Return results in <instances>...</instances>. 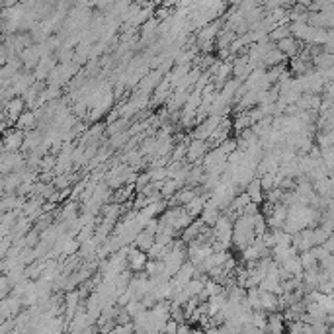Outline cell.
Masks as SVG:
<instances>
[{"instance_id": "277c9868", "label": "cell", "mask_w": 334, "mask_h": 334, "mask_svg": "<svg viewBox=\"0 0 334 334\" xmlns=\"http://www.w3.org/2000/svg\"><path fill=\"white\" fill-rule=\"evenodd\" d=\"M24 139H26V133L24 129H10L4 133V147L6 151H16L24 145Z\"/></svg>"}, {"instance_id": "8992f818", "label": "cell", "mask_w": 334, "mask_h": 334, "mask_svg": "<svg viewBox=\"0 0 334 334\" xmlns=\"http://www.w3.org/2000/svg\"><path fill=\"white\" fill-rule=\"evenodd\" d=\"M247 192L250 194V200L252 202H256V204H262L264 200H266V192H264V188H262V182L260 178H252L250 180V184L247 186Z\"/></svg>"}, {"instance_id": "6da1fadb", "label": "cell", "mask_w": 334, "mask_h": 334, "mask_svg": "<svg viewBox=\"0 0 334 334\" xmlns=\"http://www.w3.org/2000/svg\"><path fill=\"white\" fill-rule=\"evenodd\" d=\"M207 149H209V141L204 139H192L188 143V157L186 159L189 162H198V160H204V157L207 155Z\"/></svg>"}, {"instance_id": "8fae6325", "label": "cell", "mask_w": 334, "mask_h": 334, "mask_svg": "<svg viewBox=\"0 0 334 334\" xmlns=\"http://www.w3.org/2000/svg\"><path fill=\"white\" fill-rule=\"evenodd\" d=\"M153 18V6H147V8H141V12L135 16L133 20H131V26H135V28H139V26H143L145 22H149Z\"/></svg>"}, {"instance_id": "5b68a950", "label": "cell", "mask_w": 334, "mask_h": 334, "mask_svg": "<svg viewBox=\"0 0 334 334\" xmlns=\"http://www.w3.org/2000/svg\"><path fill=\"white\" fill-rule=\"evenodd\" d=\"M277 47L288 55V57H295V55H299L301 53V45H299V39L297 37H293V35H290V37H285V39H281V41H277Z\"/></svg>"}, {"instance_id": "e0dca14e", "label": "cell", "mask_w": 334, "mask_h": 334, "mask_svg": "<svg viewBox=\"0 0 334 334\" xmlns=\"http://www.w3.org/2000/svg\"><path fill=\"white\" fill-rule=\"evenodd\" d=\"M55 164H57V160L53 159V157H43V159H41V162H39L41 170H51Z\"/></svg>"}, {"instance_id": "9c48e42d", "label": "cell", "mask_w": 334, "mask_h": 334, "mask_svg": "<svg viewBox=\"0 0 334 334\" xmlns=\"http://www.w3.org/2000/svg\"><path fill=\"white\" fill-rule=\"evenodd\" d=\"M283 315H279V311H274V313H270V319H268V328L266 330H270V332H281V330H285V326H283Z\"/></svg>"}, {"instance_id": "30bf717a", "label": "cell", "mask_w": 334, "mask_h": 334, "mask_svg": "<svg viewBox=\"0 0 334 334\" xmlns=\"http://www.w3.org/2000/svg\"><path fill=\"white\" fill-rule=\"evenodd\" d=\"M35 125V116L31 114V112H24L22 116L18 117V121H16V127L18 129H31Z\"/></svg>"}, {"instance_id": "ffe728a7", "label": "cell", "mask_w": 334, "mask_h": 334, "mask_svg": "<svg viewBox=\"0 0 334 334\" xmlns=\"http://www.w3.org/2000/svg\"><path fill=\"white\" fill-rule=\"evenodd\" d=\"M189 330V326H186V324H180L178 326V332H188Z\"/></svg>"}, {"instance_id": "ac0fdd59", "label": "cell", "mask_w": 334, "mask_h": 334, "mask_svg": "<svg viewBox=\"0 0 334 334\" xmlns=\"http://www.w3.org/2000/svg\"><path fill=\"white\" fill-rule=\"evenodd\" d=\"M166 332H178V320L176 319H168L166 320V326H164Z\"/></svg>"}, {"instance_id": "2e32d148", "label": "cell", "mask_w": 334, "mask_h": 334, "mask_svg": "<svg viewBox=\"0 0 334 334\" xmlns=\"http://www.w3.org/2000/svg\"><path fill=\"white\" fill-rule=\"evenodd\" d=\"M53 186H55L57 189L69 188V176H67V174H59L57 178H53Z\"/></svg>"}, {"instance_id": "ba28073f", "label": "cell", "mask_w": 334, "mask_h": 334, "mask_svg": "<svg viewBox=\"0 0 334 334\" xmlns=\"http://www.w3.org/2000/svg\"><path fill=\"white\" fill-rule=\"evenodd\" d=\"M155 241H157V234H153V232L143 229V231L137 234V238L133 241V245L137 248H141V250H145V252H149V248L155 245Z\"/></svg>"}, {"instance_id": "7c38bea8", "label": "cell", "mask_w": 334, "mask_h": 334, "mask_svg": "<svg viewBox=\"0 0 334 334\" xmlns=\"http://www.w3.org/2000/svg\"><path fill=\"white\" fill-rule=\"evenodd\" d=\"M127 127V121H125V117H119V119H116V121H112V123H108V135L110 137H114V135H117V133H121V131Z\"/></svg>"}, {"instance_id": "d6986e66", "label": "cell", "mask_w": 334, "mask_h": 334, "mask_svg": "<svg viewBox=\"0 0 334 334\" xmlns=\"http://www.w3.org/2000/svg\"><path fill=\"white\" fill-rule=\"evenodd\" d=\"M61 55H59V59H61V63H69L71 59H73V51H59Z\"/></svg>"}, {"instance_id": "52a82bcc", "label": "cell", "mask_w": 334, "mask_h": 334, "mask_svg": "<svg viewBox=\"0 0 334 334\" xmlns=\"http://www.w3.org/2000/svg\"><path fill=\"white\" fill-rule=\"evenodd\" d=\"M290 67H291V74H297V76H303V74H307L311 71V63L307 59L301 57V55L291 57Z\"/></svg>"}, {"instance_id": "5bb4252c", "label": "cell", "mask_w": 334, "mask_h": 334, "mask_svg": "<svg viewBox=\"0 0 334 334\" xmlns=\"http://www.w3.org/2000/svg\"><path fill=\"white\" fill-rule=\"evenodd\" d=\"M151 182H153V180H151V172H143V174H139V178H137L135 188H137V192H143Z\"/></svg>"}, {"instance_id": "3957f363", "label": "cell", "mask_w": 334, "mask_h": 334, "mask_svg": "<svg viewBox=\"0 0 334 334\" xmlns=\"http://www.w3.org/2000/svg\"><path fill=\"white\" fill-rule=\"evenodd\" d=\"M24 110H26V102H24V98H20V96H14L12 100H8L6 102V110H4V116L10 117V121H18V117L24 114Z\"/></svg>"}, {"instance_id": "7a4b0ae2", "label": "cell", "mask_w": 334, "mask_h": 334, "mask_svg": "<svg viewBox=\"0 0 334 334\" xmlns=\"http://www.w3.org/2000/svg\"><path fill=\"white\" fill-rule=\"evenodd\" d=\"M147 262H149V254H147L145 250H141V248L137 247L129 248V252H127V264H129L131 270H135V272L143 270L147 266Z\"/></svg>"}, {"instance_id": "9a60e30c", "label": "cell", "mask_w": 334, "mask_h": 334, "mask_svg": "<svg viewBox=\"0 0 334 334\" xmlns=\"http://www.w3.org/2000/svg\"><path fill=\"white\" fill-rule=\"evenodd\" d=\"M74 207H76V204H74V202L67 204V205H65V209L61 211V217H59V219H63V221H69V219H73L74 217Z\"/></svg>"}, {"instance_id": "4fadbf2b", "label": "cell", "mask_w": 334, "mask_h": 334, "mask_svg": "<svg viewBox=\"0 0 334 334\" xmlns=\"http://www.w3.org/2000/svg\"><path fill=\"white\" fill-rule=\"evenodd\" d=\"M266 219L262 213H256L254 215V231H256V236H262V234H266Z\"/></svg>"}]
</instances>
